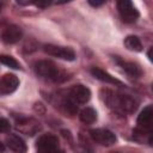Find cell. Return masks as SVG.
<instances>
[{
    "label": "cell",
    "mask_w": 153,
    "mask_h": 153,
    "mask_svg": "<svg viewBox=\"0 0 153 153\" xmlns=\"http://www.w3.org/2000/svg\"><path fill=\"white\" fill-rule=\"evenodd\" d=\"M103 96L106 105L118 114H131L137 109V100L129 94H117L112 91H104Z\"/></svg>",
    "instance_id": "obj_1"
},
{
    "label": "cell",
    "mask_w": 153,
    "mask_h": 153,
    "mask_svg": "<svg viewBox=\"0 0 153 153\" xmlns=\"http://www.w3.org/2000/svg\"><path fill=\"white\" fill-rule=\"evenodd\" d=\"M35 71L39 76L47 78L53 81L60 82V81H63L67 79V75L61 69H59V67H56V65L54 62H51L49 60L38 61L35 65Z\"/></svg>",
    "instance_id": "obj_2"
},
{
    "label": "cell",
    "mask_w": 153,
    "mask_h": 153,
    "mask_svg": "<svg viewBox=\"0 0 153 153\" xmlns=\"http://www.w3.org/2000/svg\"><path fill=\"white\" fill-rule=\"evenodd\" d=\"M36 147H37V153H63L60 148L57 137L50 134L42 135L37 140Z\"/></svg>",
    "instance_id": "obj_3"
},
{
    "label": "cell",
    "mask_w": 153,
    "mask_h": 153,
    "mask_svg": "<svg viewBox=\"0 0 153 153\" xmlns=\"http://www.w3.org/2000/svg\"><path fill=\"white\" fill-rule=\"evenodd\" d=\"M117 10L120 16L124 23H135L139 18V11L135 8L131 1L129 0H121L117 2Z\"/></svg>",
    "instance_id": "obj_4"
},
{
    "label": "cell",
    "mask_w": 153,
    "mask_h": 153,
    "mask_svg": "<svg viewBox=\"0 0 153 153\" xmlns=\"http://www.w3.org/2000/svg\"><path fill=\"white\" fill-rule=\"evenodd\" d=\"M16 129L19 130L20 133L25 134V135L32 136V135H35L36 133H38L41 130V124L35 118L20 116L16 121Z\"/></svg>",
    "instance_id": "obj_5"
},
{
    "label": "cell",
    "mask_w": 153,
    "mask_h": 153,
    "mask_svg": "<svg viewBox=\"0 0 153 153\" xmlns=\"http://www.w3.org/2000/svg\"><path fill=\"white\" fill-rule=\"evenodd\" d=\"M43 50L51 56L62 59V60H67V61H73L75 59V53L72 48L69 47H60V45H55V44H45L43 47Z\"/></svg>",
    "instance_id": "obj_6"
},
{
    "label": "cell",
    "mask_w": 153,
    "mask_h": 153,
    "mask_svg": "<svg viewBox=\"0 0 153 153\" xmlns=\"http://www.w3.org/2000/svg\"><path fill=\"white\" fill-rule=\"evenodd\" d=\"M91 137L99 145L103 146H111L116 142V136L112 131L104 129V128H96L90 130Z\"/></svg>",
    "instance_id": "obj_7"
},
{
    "label": "cell",
    "mask_w": 153,
    "mask_h": 153,
    "mask_svg": "<svg viewBox=\"0 0 153 153\" xmlns=\"http://www.w3.org/2000/svg\"><path fill=\"white\" fill-rule=\"evenodd\" d=\"M69 97L78 105L79 104H85L91 98V91H90L88 87H86L84 85H74L69 91Z\"/></svg>",
    "instance_id": "obj_8"
},
{
    "label": "cell",
    "mask_w": 153,
    "mask_h": 153,
    "mask_svg": "<svg viewBox=\"0 0 153 153\" xmlns=\"http://www.w3.org/2000/svg\"><path fill=\"white\" fill-rule=\"evenodd\" d=\"M19 86V79L14 74H5L0 80V94L6 96L17 90Z\"/></svg>",
    "instance_id": "obj_9"
},
{
    "label": "cell",
    "mask_w": 153,
    "mask_h": 153,
    "mask_svg": "<svg viewBox=\"0 0 153 153\" xmlns=\"http://www.w3.org/2000/svg\"><path fill=\"white\" fill-rule=\"evenodd\" d=\"M23 36V30L18 26V25H8L1 35V38L4 41V43L6 44H14L17 43Z\"/></svg>",
    "instance_id": "obj_10"
},
{
    "label": "cell",
    "mask_w": 153,
    "mask_h": 153,
    "mask_svg": "<svg viewBox=\"0 0 153 153\" xmlns=\"http://www.w3.org/2000/svg\"><path fill=\"white\" fill-rule=\"evenodd\" d=\"M137 124L145 130L153 129V106H146L137 116Z\"/></svg>",
    "instance_id": "obj_11"
},
{
    "label": "cell",
    "mask_w": 153,
    "mask_h": 153,
    "mask_svg": "<svg viewBox=\"0 0 153 153\" xmlns=\"http://www.w3.org/2000/svg\"><path fill=\"white\" fill-rule=\"evenodd\" d=\"M6 143H7L8 148L12 149L16 153H26L27 147H26L25 141L20 136H18L16 134L7 135L6 136Z\"/></svg>",
    "instance_id": "obj_12"
},
{
    "label": "cell",
    "mask_w": 153,
    "mask_h": 153,
    "mask_svg": "<svg viewBox=\"0 0 153 153\" xmlns=\"http://www.w3.org/2000/svg\"><path fill=\"white\" fill-rule=\"evenodd\" d=\"M91 74H92L96 79H98V80H100V81H103V82H108V84H112V85L123 86V84H122L120 80H117L116 78L111 76L109 73H106L105 71H103V69H100V68H98V67L91 68Z\"/></svg>",
    "instance_id": "obj_13"
},
{
    "label": "cell",
    "mask_w": 153,
    "mask_h": 153,
    "mask_svg": "<svg viewBox=\"0 0 153 153\" xmlns=\"http://www.w3.org/2000/svg\"><path fill=\"white\" fill-rule=\"evenodd\" d=\"M124 45L128 50H131V51H141L142 50V43H141L140 38L134 35L127 36L124 38Z\"/></svg>",
    "instance_id": "obj_14"
},
{
    "label": "cell",
    "mask_w": 153,
    "mask_h": 153,
    "mask_svg": "<svg viewBox=\"0 0 153 153\" xmlns=\"http://www.w3.org/2000/svg\"><path fill=\"white\" fill-rule=\"evenodd\" d=\"M79 117H80L81 122H84L86 124H91L97 120V112L92 108H85V109H82L80 111Z\"/></svg>",
    "instance_id": "obj_15"
},
{
    "label": "cell",
    "mask_w": 153,
    "mask_h": 153,
    "mask_svg": "<svg viewBox=\"0 0 153 153\" xmlns=\"http://www.w3.org/2000/svg\"><path fill=\"white\" fill-rule=\"evenodd\" d=\"M121 66L123 67V69H124L129 75H131V76H134V78H139V76H141V74H142L141 68H140L136 63H134V62H123V61H121Z\"/></svg>",
    "instance_id": "obj_16"
},
{
    "label": "cell",
    "mask_w": 153,
    "mask_h": 153,
    "mask_svg": "<svg viewBox=\"0 0 153 153\" xmlns=\"http://www.w3.org/2000/svg\"><path fill=\"white\" fill-rule=\"evenodd\" d=\"M0 61H1L2 65L7 66V67H10V68H13V69H19V68H20L19 62H18L14 57H12V56H8V55H1Z\"/></svg>",
    "instance_id": "obj_17"
},
{
    "label": "cell",
    "mask_w": 153,
    "mask_h": 153,
    "mask_svg": "<svg viewBox=\"0 0 153 153\" xmlns=\"http://www.w3.org/2000/svg\"><path fill=\"white\" fill-rule=\"evenodd\" d=\"M63 108L66 109L67 112H69V114H72V115H74V114L78 112V104H76L71 97H68L67 99L63 100Z\"/></svg>",
    "instance_id": "obj_18"
},
{
    "label": "cell",
    "mask_w": 153,
    "mask_h": 153,
    "mask_svg": "<svg viewBox=\"0 0 153 153\" xmlns=\"http://www.w3.org/2000/svg\"><path fill=\"white\" fill-rule=\"evenodd\" d=\"M10 129V122L6 120V118H1L0 120V131L1 133H5V131H7Z\"/></svg>",
    "instance_id": "obj_19"
},
{
    "label": "cell",
    "mask_w": 153,
    "mask_h": 153,
    "mask_svg": "<svg viewBox=\"0 0 153 153\" xmlns=\"http://www.w3.org/2000/svg\"><path fill=\"white\" fill-rule=\"evenodd\" d=\"M88 4L92 5V6H94V7H97V6H102V5L104 4V1H93V0H88Z\"/></svg>",
    "instance_id": "obj_20"
},
{
    "label": "cell",
    "mask_w": 153,
    "mask_h": 153,
    "mask_svg": "<svg viewBox=\"0 0 153 153\" xmlns=\"http://www.w3.org/2000/svg\"><path fill=\"white\" fill-rule=\"evenodd\" d=\"M147 56H148L149 61H151V62H153V47H151V48H149V50L147 51Z\"/></svg>",
    "instance_id": "obj_21"
},
{
    "label": "cell",
    "mask_w": 153,
    "mask_h": 153,
    "mask_svg": "<svg viewBox=\"0 0 153 153\" xmlns=\"http://www.w3.org/2000/svg\"><path fill=\"white\" fill-rule=\"evenodd\" d=\"M148 142H149V145H151V146H153V133H152V135L149 136V139H148Z\"/></svg>",
    "instance_id": "obj_22"
},
{
    "label": "cell",
    "mask_w": 153,
    "mask_h": 153,
    "mask_svg": "<svg viewBox=\"0 0 153 153\" xmlns=\"http://www.w3.org/2000/svg\"><path fill=\"white\" fill-rule=\"evenodd\" d=\"M152 90H153V84H152Z\"/></svg>",
    "instance_id": "obj_23"
}]
</instances>
